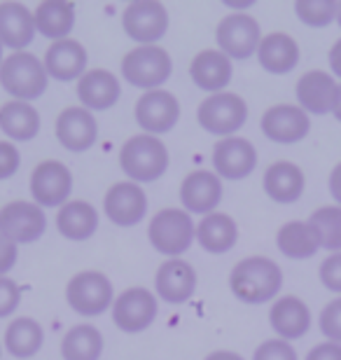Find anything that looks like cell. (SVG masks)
<instances>
[{
    "instance_id": "obj_1",
    "label": "cell",
    "mask_w": 341,
    "mask_h": 360,
    "mask_svg": "<svg viewBox=\"0 0 341 360\" xmlns=\"http://www.w3.org/2000/svg\"><path fill=\"white\" fill-rule=\"evenodd\" d=\"M229 288L243 304H266L283 288V271L264 255H250L236 262L229 274Z\"/></svg>"
},
{
    "instance_id": "obj_2",
    "label": "cell",
    "mask_w": 341,
    "mask_h": 360,
    "mask_svg": "<svg viewBox=\"0 0 341 360\" xmlns=\"http://www.w3.org/2000/svg\"><path fill=\"white\" fill-rule=\"evenodd\" d=\"M169 150L166 143L157 136L138 134L124 141L120 150V167L131 183H155L169 169Z\"/></svg>"
},
{
    "instance_id": "obj_3",
    "label": "cell",
    "mask_w": 341,
    "mask_h": 360,
    "mask_svg": "<svg viewBox=\"0 0 341 360\" xmlns=\"http://www.w3.org/2000/svg\"><path fill=\"white\" fill-rule=\"evenodd\" d=\"M0 84L14 101H31L40 98L47 91L49 75L38 56L31 52H12L0 66Z\"/></svg>"
},
{
    "instance_id": "obj_4",
    "label": "cell",
    "mask_w": 341,
    "mask_h": 360,
    "mask_svg": "<svg viewBox=\"0 0 341 360\" xmlns=\"http://www.w3.org/2000/svg\"><path fill=\"white\" fill-rule=\"evenodd\" d=\"M148 239L157 253L176 260V257L187 253L192 241L197 239V225L192 222V215L185 208H164V211L152 215L148 225Z\"/></svg>"
},
{
    "instance_id": "obj_5",
    "label": "cell",
    "mask_w": 341,
    "mask_h": 360,
    "mask_svg": "<svg viewBox=\"0 0 341 360\" xmlns=\"http://www.w3.org/2000/svg\"><path fill=\"white\" fill-rule=\"evenodd\" d=\"M173 73L171 54L159 45H141L122 59V77L138 89L155 91Z\"/></svg>"
},
{
    "instance_id": "obj_6",
    "label": "cell",
    "mask_w": 341,
    "mask_h": 360,
    "mask_svg": "<svg viewBox=\"0 0 341 360\" xmlns=\"http://www.w3.org/2000/svg\"><path fill=\"white\" fill-rule=\"evenodd\" d=\"M248 120V103L231 91L210 94L197 108V122L204 131L229 139Z\"/></svg>"
},
{
    "instance_id": "obj_7",
    "label": "cell",
    "mask_w": 341,
    "mask_h": 360,
    "mask_svg": "<svg viewBox=\"0 0 341 360\" xmlns=\"http://www.w3.org/2000/svg\"><path fill=\"white\" fill-rule=\"evenodd\" d=\"M68 307L79 316H101L115 304V290L103 271L86 269L75 274L66 285Z\"/></svg>"
},
{
    "instance_id": "obj_8",
    "label": "cell",
    "mask_w": 341,
    "mask_h": 360,
    "mask_svg": "<svg viewBox=\"0 0 341 360\" xmlns=\"http://www.w3.org/2000/svg\"><path fill=\"white\" fill-rule=\"evenodd\" d=\"M217 49L234 61H245L252 54H257L259 42H262V31L259 24L248 14H229L215 28Z\"/></svg>"
},
{
    "instance_id": "obj_9",
    "label": "cell",
    "mask_w": 341,
    "mask_h": 360,
    "mask_svg": "<svg viewBox=\"0 0 341 360\" xmlns=\"http://www.w3.org/2000/svg\"><path fill=\"white\" fill-rule=\"evenodd\" d=\"M47 229V215L35 201H10L0 208V234L12 243H33Z\"/></svg>"
},
{
    "instance_id": "obj_10",
    "label": "cell",
    "mask_w": 341,
    "mask_h": 360,
    "mask_svg": "<svg viewBox=\"0 0 341 360\" xmlns=\"http://www.w3.org/2000/svg\"><path fill=\"white\" fill-rule=\"evenodd\" d=\"M122 28L134 42L141 45H157L169 31V12L157 0L131 3L122 12Z\"/></svg>"
},
{
    "instance_id": "obj_11",
    "label": "cell",
    "mask_w": 341,
    "mask_h": 360,
    "mask_svg": "<svg viewBox=\"0 0 341 360\" xmlns=\"http://www.w3.org/2000/svg\"><path fill=\"white\" fill-rule=\"evenodd\" d=\"M159 304L157 297L152 295L148 288L143 285H134L127 288L124 292L115 300L112 304V321L122 333L136 335L148 330L157 319Z\"/></svg>"
},
{
    "instance_id": "obj_12",
    "label": "cell",
    "mask_w": 341,
    "mask_h": 360,
    "mask_svg": "<svg viewBox=\"0 0 341 360\" xmlns=\"http://www.w3.org/2000/svg\"><path fill=\"white\" fill-rule=\"evenodd\" d=\"M72 192V174L59 160H45L31 174V197L40 208H61Z\"/></svg>"
},
{
    "instance_id": "obj_13",
    "label": "cell",
    "mask_w": 341,
    "mask_h": 360,
    "mask_svg": "<svg viewBox=\"0 0 341 360\" xmlns=\"http://www.w3.org/2000/svg\"><path fill=\"white\" fill-rule=\"evenodd\" d=\"M136 122L143 129V134L150 136H164L169 134L180 120V103L171 91L155 89L145 91L141 98L136 101Z\"/></svg>"
},
{
    "instance_id": "obj_14",
    "label": "cell",
    "mask_w": 341,
    "mask_h": 360,
    "mask_svg": "<svg viewBox=\"0 0 341 360\" xmlns=\"http://www.w3.org/2000/svg\"><path fill=\"white\" fill-rule=\"evenodd\" d=\"M103 211L108 220L117 227H136L148 215V194L131 180L115 183L103 197Z\"/></svg>"
},
{
    "instance_id": "obj_15",
    "label": "cell",
    "mask_w": 341,
    "mask_h": 360,
    "mask_svg": "<svg viewBox=\"0 0 341 360\" xmlns=\"http://www.w3.org/2000/svg\"><path fill=\"white\" fill-rule=\"evenodd\" d=\"M257 167V150L241 136L220 139L213 146V169L220 178L243 180Z\"/></svg>"
},
{
    "instance_id": "obj_16",
    "label": "cell",
    "mask_w": 341,
    "mask_h": 360,
    "mask_svg": "<svg viewBox=\"0 0 341 360\" xmlns=\"http://www.w3.org/2000/svg\"><path fill=\"white\" fill-rule=\"evenodd\" d=\"M309 131H311V117L300 105L278 103L271 105L262 115V134L269 141L281 143V146L300 143L307 139Z\"/></svg>"
},
{
    "instance_id": "obj_17",
    "label": "cell",
    "mask_w": 341,
    "mask_h": 360,
    "mask_svg": "<svg viewBox=\"0 0 341 360\" xmlns=\"http://www.w3.org/2000/svg\"><path fill=\"white\" fill-rule=\"evenodd\" d=\"M98 136V124L94 112L82 105H70L56 117V139L68 153H86Z\"/></svg>"
},
{
    "instance_id": "obj_18",
    "label": "cell",
    "mask_w": 341,
    "mask_h": 360,
    "mask_svg": "<svg viewBox=\"0 0 341 360\" xmlns=\"http://www.w3.org/2000/svg\"><path fill=\"white\" fill-rule=\"evenodd\" d=\"M222 178L210 171H192L180 185V201L187 213L210 215L222 201Z\"/></svg>"
},
{
    "instance_id": "obj_19",
    "label": "cell",
    "mask_w": 341,
    "mask_h": 360,
    "mask_svg": "<svg viewBox=\"0 0 341 360\" xmlns=\"http://www.w3.org/2000/svg\"><path fill=\"white\" fill-rule=\"evenodd\" d=\"M297 101L307 115H325L332 112L337 103L339 82L325 70H309L297 80Z\"/></svg>"
},
{
    "instance_id": "obj_20",
    "label": "cell",
    "mask_w": 341,
    "mask_h": 360,
    "mask_svg": "<svg viewBox=\"0 0 341 360\" xmlns=\"http://www.w3.org/2000/svg\"><path fill=\"white\" fill-rule=\"evenodd\" d=\"M157 295L166 304H185L192 300L194 290H197V271L190 262L180 260H166L162 267L157 269L155 276Z\"/></svg>"
},
{
    "instance_id": "obj_21",
    "label": "cell",
    "mask_w": 341,
    "mask_h": 360,
    "mask_svg": "<svg viewBox=\"0 0 341 360\" xmlns=\"http://www.w3.org/2000/svg\"><path fill=\"white\" fill-rule=\"evenodd\" d=\"M86 61H89V56H86L82 42L72 38L52 42L45 52V59H42L47 75L59 82L79 80L86 73Z\"/></svg>"
},
{
    "instance_id": "obj_22",
    "label": "cell",
    "mask_w": 341,
    "mask_h": 360,
    "mask_svg": "<svg viewBox=\"0 0 341 360\" xmlns=\"http://www.w3.org/2000/svg\"><path fill=\"white\" fill-rule=\"evenodd\" d=\"M122 96V84L110 70L94 68L77 80V98L89 112H101L112 108Z\"/></svg>"
},
{
    "instance_id": "obj_23",
    "label": "cell",
    "mask_w": 341,
    "mask_h": 360,
    "mask_svg": "<svg viewBox=\"0 0 341 360\" xmlns=\"http://www.w3.org/2000/svg\"><path fill=\"white\" fill-rule=\"evenodd\" d=\"M269 323L278 340L295 342L309 333L311 328V311L300 297L285 295V297L276 300L269 311Z\"/></svg>"
},
{
    "instance_id": "obj_24",
    "label": "cell",
    "mask_w": 341,
    "mask_h": 360,
    "mask_svg": "<svg viewBox=\"0 0 341 360\" xmlns=\"http://www.w3.org/2000/svg\"><path fill=\"white\" fill-rule=\"evenodd\" d=\"M33 12L21 3H0V45L24 52L35 38Z\"/></svg>"
},
{
    "instance_id": "obj_25",
    "label": "cell",
    "mask_w": 341,
    "mask_h": 360,
    "mask_svg": "<svg viewBox=\"0 0 341 360\" xmlns=\"http://www.w3.org/2000/svg\"><path fill=\"white\" fill-rule=\"evenodd\" d=\"M234 68H231V59L224 56L220 49H204L192 59L190 63V77L199 89L220 94L231 82Z\"/></svg>"
},
{
    "instance_id": "obj_26",
    "label": "cell",
    "mask_w": 341,
    "mask_h": 360,
    "mask_svg": "<svg viewBox=\"0 0 341 360\" xmlns=\"http://www.w3.org/2000/svg\"><path fill=\"white\" fill-rule=\"evenodd\" d=\"M264 192L266 197L274 199L276 204H295L304 194V171L292 162H274L269 169L264 171Z\"/></svg>"
},
{
    "instance_id": "obj_27",
    "label": "cell",
    "mask_w": 341,
    "mask_h": 360,
    "mask_svg": "<svg viewBox=\"0 0 341 360\" xmlns=\"http://www.w3.org/2000/svg\"><path fill=\"white\" fill-rule=\"evenodd\" d=\"M257 61L266 73L285 75L300 63V45L288 33H269L259 42Z\"/></svg>"
},
{
    "instance_id": "obj_28",
    "label": "cell",
    "mask_w": 341,
    "mask_h": 360,
    "mask_svg": "<svg viewBox=\"0 0 341 360\" xmlns=\"http://www.w3.org/2000/svg\"><path fill=\"white\" fill-rule=\"evenodd\" d=\"M197 241L206 253H213V255L229 253L238 241L236 220L220 211L204 215L197 225Z\"/></svg>"
},
{
    "instance_id": "obj_29",
    "label": "cell",
    "mask_w": 341,
    "mask_h": 360,
    "mask_svg": "<svg viewBox=\"0 0 341 360\" xmlns=\"http://www.w3.org/2000/svg\"><path fill=\"white\" fill-rule=\"evenodd\" d=\"M56 229L70 241H86L98 229V211L89 201L72 199L56 213Z\"/></svg>"
},
{
    "instance_id": "obj_30",
    "label": "cell",
    "mask_w": 341,
    "mask_h": 360,
    "mask_svg": "<svg viewBox=\"0 0 341 360\" xmlns=\"http://www.w3.org/2000/svg\"><path fill=\"white\" fill-rule=\"evenodd\" d=\"M0 131L10 141H31L40 134V112L24 101H7L0 105Z\"/></svg>"
},
{
    "instance_id": "obj_31",
    "label": "cell",
    "mask_w": 341,
    "mask_h": 360,
    "mask_svg": "<svg viewBox=\"0 0 341 360\" xmlns=\"http://www.w3.org/2000/svg\"><path fill=\"white\" fill-rule=\"evenodd\" d=\"M33 19L35 31L45 35L47 40H66L75 26V5L63 3V0H47L35 7Z\"/></svg>"
},
{
    "instance_id": "obj_32",
    "label": "cell",
    "mask_w": 341,
    "mask_h": 360,
    "mask_svg": "<svg viewBox=\"0 0 341 360\" xmlns=\"http://www.w3.org/2000/svg\"><path fill=\"white\" fill-rule=\"evenodd\" d=\"M276 246L290 260H309L321 250V239H318L316 229L309 225V220H292L278 229Z\"/></svg>"
},
{
    "instance_id": "obj_33",
    "label": "cell",
    "mask_w": 341,
    "mask_h": 360,
    "mask_svg": "<svg viewBox=\"0 0 341 360\" xmlns=\"http://www.w3.org/2000/svg\"><path fill=\"white\" fill-rule=\"evenodd\" d=\"M42 342H45V330L38 321L28 319V316L14 319L5 330V349L17 360L33 358L42 349Z\"/></svg>"
},
{
    "instance_id": "obj_34",
    "label": "cell",
    "mask_w": 341,
    "mask_h": 360,
    "mask_svg": "<svg viewBox=\"0 0 341 360\" xmlns=\"http://www.w3.org/2000/svg\"><path fill=\"white\" fill-rule=\"evenodd\" d=\"M103 354V335L91 323L72 326L61 340L63 360H98Z\"/></svg>"
},
{
    "instance_id": "obj_35",
    "label": "cell",
    "mask_w": 341,
    "mask_h": 360,
    "mask_svg": "<svg viewBox=\"0 0 341 360\" xmlns=\"http://www.w3.org/2000/svg\"><path fill=\"white\" fill-rule=\"evenodd\" d=\"M309 225L316 229L321 248L341 253V206H323L311 213Z\"/></svg>"
},
{
    "instance_id": "obj_36",
    "label": "cell",
    "mask_w": 341,
    "mask_h": 360,
    "mask_svg": "<svg viewBox=\"0 0 341 360\" xmlns=\"http://www.w3.org/2000/svg\"><path fill=\"white\" fill-rule=\"evenodd\" d=\"M339 3L337 0H297L295 14L302 24L311 28H325L337 19Z\"/></svg>"
},
{
    "instance_id": "obj_37",
    "label": "cell",
    "mask_w": 341,
    "mask_h": 360,
    "mask_svg": "<svg viewBox=\"0 0 341 360\" xmlns=\"http://www.w3.org/2000/svg\"><path fill=\"white\" fill-rule=\"evenodd\" d=\"M321 333L328 342L341 344V297L332 300L321 311Z\"/></svg>"
},
{
    "instance_id": "obj_38",
    "label": "cell",
    "mask_w": 341,
    "mask_h": 360,
    "mask_svg": "<svg viewBox=\"0 0 341 360\" xmlns=\"http://www.w3.org/2000/svg\"><path fill=\"white\" fill-rule=\"evenodd\" d=\"M252 360H297V351L285 340H266L255 349Z\"/></svg>"
},
{
    "instance_id": "obj_39",
    "label": "cell",
    "mask_w": 341,
    "mask_h": 360,
    "mask_svg": "<svg viewBox=\"0 0 341 360\" xmlns=\"http://www.w3.org/2000/svg\"><path fill=\"white\" fill-rule=\"evenodd\" d=\"M21 302V290L17 285V281L0 276V319H7L17 311Z\"/></svg>"
},
{
    "instance_id": "obj_40",
    "label": "cell",
    "mask_w": 341,
    "mask_h": 360,
    "mask_svg": "<svg viewBox=\"0 0 341 360\" xmlns=\"http://www.w3.org/2000/svg\"><path fill=\"white\" fill-rule=\"evenodd\" d=\"M321 283L332 292H341V253H332L328 260L321 264Z\"/></svg>"
},
{
    "instance_id": "obj_41",
    "label": "cell",
    "mask_w": 341,
    "mask_h": 360,
    "mask_svg": "<svg viewBox=\"0 0 341 360\" xmlns=\"http://www.w3.org/2000/svg\"><path fill=\"white\" fill-rule=\"evenodd\" d=\"M21 167V155L12 141H0V180L12 178Z\"/></svg>"
},
{
    "instance_id": "obj_42",
    "label": "cell",
    "mask_w": 341,
    "mask_h": 360,
    "mask_svg": "<svg viewBox=\"0 0 341 360\" xmlns=\"http://www.w3.org/2000/svg\"><path fill=\"white\" fill-rule=\"evenodd\" d=\"M17 260H19L17 243H12L10 239H5V236L0 234V276H5V274H10L17 267Z\"/></svg>"
},
{
    "instance_id": "obj_43",
    "label": "cell",
    "mask_w": 341,
    "mask_h": 360,
    "mask_svg": "<svg viewBox=\"0 0 341 360\" xmlns=\"http://www.w3.org/2000/svg\"><path fill=\"white\" fill-rule=\"evenodd\" d=\"M307 360H341V344L323 342L307 354Z\"/></svg>"
},
{
    "instance_id": "obj_44",
    "label": "cell",
    "mask_w": 341,
    "mask_h": 360,
    "mask_svg": "<svg viewBox=\"0 0 341 360\" xmlns=\"http://www.w3.org/2000/svg\"><path fill=\"white\" fill-rule=\"evenodd\" d=\"M330 194L341 206V162L337 164L335 169H332V174H330Z\"/></svg>"
},
{
    "instance_id": "obj_45",
    "label": "cell",
    "mask_w": 341,
    "mask_h": 360,
    "mask_svg": "<svg viewBox=\"0 0 341 360\" xmlns=\"http://www.w3.org/2000/svg\"><path fill=\"white\" fill-rule=\"evenodd\" d=\"M330 68L339 80H341V40H337L330 49Z\"/></svg>"
},
{
    "instance_id": "obj_46",
    "label": "cell",
    "mask_w": 341,
    "mask_h": 360,
    "mask_svg": "<svg viewBox=\"0 0 341 360\" xmlns=\"http://www.w3.org/2000/svg\"><path fill=\"white\" fill-rule=\"evenodd\" d=\"M206 360H243L238 354L234 351H213V354H208Z\"/></svg>"
},
{
    "instance_id": "obj_47",
    "label": "cell",
    "mask_w": 341,
    "mask_h": 360,
    "mask_svg": "<svg viewBox=\"0 0 341 360\" xmlns=\"http://www.w3.org/2000/svg\"><path fill=\"white\" fill-rule=\"evenodd\" d=\"M332 112H335V117L341 122V84H339V94H337V103L332 108Z\"/></svg>"
},
{
    "instance_id": "obj_48",
    "label": "cell",
    "mask_w": 341,
    "mask_h": 360,
    "mask_svg": "<svg viewBox=\"0 0 341 360\" xmlns=\"http://www.w3.org/2000/svg\"><path fill=\"white\" fill-rule=\"evenodd\" d=\"M337 21H339V26H341V3H339V12H337Z\"/></svg>"
},
{
    "instance_id": "obj_49",
    "label": "cell",
    "mask_w": 341,
    "mask_h": 360,
    "mask_svg": "<svg viewBox=\"0 0 341 360\" xmlns=\"http://www.w3.org/2000/svg\"><path fill=\"white\" fill-rule=\"evenodd\" d=\"M3 61H5L3 59V45H0V66H3Z\"/></svg>"
},
{
    "instance_id": "obj_50",
    "label": "cell",
    "mask_w": 341,
    "mask_h": 360,
    "mask_svg": "<svg viewBox=\"0 0 341 360\" xmlns=\"http://www.w3.org/2000/svg\"><path fill=\"white\" fill-rule=\"evenodd\" d=\"M0 356H3V347H0Z\"/></svg>"
}]
</instances>
